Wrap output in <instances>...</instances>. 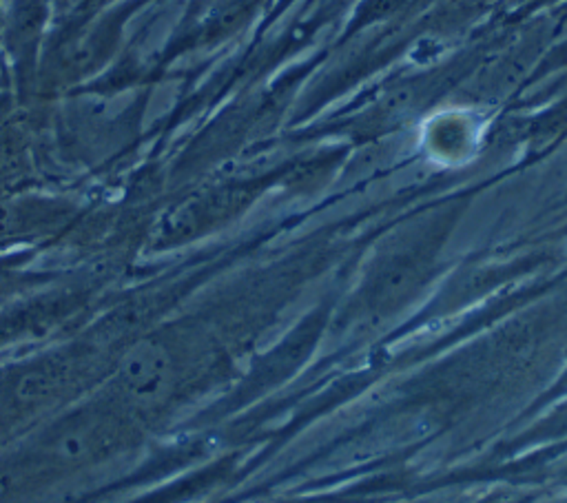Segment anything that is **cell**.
I'll return each mask as SVG.
<instances>
[{
    "label": "cell",
    "mask_w": 567,
    "mask_h": 503,
    "mask_svg": "<svg viewBox=\"0 0 567 503\" xmlns=\"http://www.w3.org/2000/svg\"><path fill=\"white\" fill-rule=\"evenodd\" d=\"M169 364L156 346L142 344L122 364V384L140 399H156L169 384Z\"/></svg>",
    "instance_id": "cell-1"
}]
</instances>
